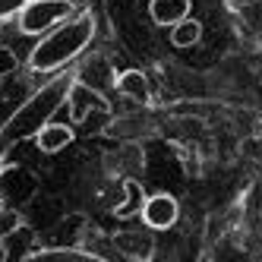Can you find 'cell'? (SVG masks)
I'll return each instance as SVG.
<instances>
[{"mask_svg": "<svg viewBox=\"0 0 262 262\" xmlns=\"http://www.w3.org/2000/svg\"><path fill=\"white\" fill-rule=\"evenodd\" d=\"M73 85H76V76H73V73H60V76H54L48 85H41L29 101H23L10 114V120L0 126V148L38 136L41 129L51 123V117L70 101Z\"/></svg>", "mask_w": 262, "mask_h": 262, "instance_id": "obj_1", "label": "cell"}, {"mask_svg": "<svg viewBox=\"0 0 262 262\" xmlns=\"http://www.w3.org/2000/svg\"><path fill=\"white\" fill-rule=\"evenodd\" d=\"M92 38H95V13L79 10L70 23H63L54 32H48L45 38L32 48L29 70L32 73H57L70 60H76L79 54L92 45Z\"/></svg>", "mask_w": 262, "mask_h": 262, "instance_id": "obj_2", "label": "cell"}, {"mask_svg": "<svg viewBox=\"0 0 262 262\" xmlns=\"http://www.w3.org/2000/svg\"><path fill=\"white\" fill-rule=\"evenodd\" d=\"M76 16V7L70 0H32V4L16 16V26L23 35H48L60 29Z\"/></svg>", "mask_w": 262, "mask_h": 262, "instance_id": "obj_3", "label": "cell"}, {"mask_svg": "<svg viewBox=\"0 0 262 262\" xmlns=\"http://www.w3.org/2000/svg\"><path fill=\"white\" fill-rule=\"evenodd\" d=\"M139 215H142V224L152 231H167L174 228L177 218H180V202L171 196V193H155L148 196L142 205H139Z\"/></svg>", "mask_w": 262, "mask_h": 262, "instance_id": "obj_4", "label": "cell"}, {"mask_svg": "<svg viewBox=\"0 0 262 262\" xmlns=\"http://www.w3.org/2000/svg\"><path fill=\"white\" fill-rule=\"evenodd\" d=\"M190 10H193V0H148L152 23L164 26V29H174L177 23L190 19Z\"/></svg>", "mask_w": 262, "mask_h": 262, "instance_id": "obj_5", "label": "cell"}, {"mask_svg": "<svg viewBox=\"0 0 262 262\" xmlns=\"http://www.w3.org/2000/svg\"><path fill=\"white\" fill-rule=\"evenodd\" d=\"M114 89L120 92L123 98L136 101V104H148V101H152V82H148V76L142 70H123L120 76L114 79Z\"/></svg>", "mask_w": 262, "mask_h": 262, "instance_id": "obj_6", "label": "cell"}, {"mask_svg": "<svg viewBox=\"0 0 262 262\" xmlns=\"http://www.w3.org/2000/svg\"><path fill=\"white\" fill-rule=\"evenodd\" d=\"M95 107H98V111H107V101H104L92 85H85V82L76 79V85H73V92H70V111H73V120L82 123Z\"/></svg>", "mask_w": 262, "mask_h": 262, "instance_id": "obj_7", "label": "cell"}, {"mask_svg": "<svg viewBox=\"0 0 262 262\" xmlns=\"http://www.w3.org/2000/svg\"><path fill=\"white\" fill-rule=\"evenodd\" d=\"M0 190H4V196L13 199L16 205H26L35 196V190H38V177L32 171H26V167H19V171H10L4 177V186H0Z\"/></svg>", "mask_w": 262, "mask_h": 262, "instance_id": "obj_8", "label": "cell"}, {"mask_svg": "<svg viewBox=\"0 0 262 262\" xmlns=\"http://www.w3.org/2000/svg\"><path fill=\"white\" fill-rule=\"evenodd\" d=\"M73 139H76V129L70 123H48L41 133L35 136V145H38L45 155H57L67 145H73Z\"/></svg>", "mask_w": 262, "mask_h": 262, "instance_id": "obj_9", "label": "cell"}, {"mask_svg": "<svg viewBox=\"0 0 262 262\" xmlns=\"http://www.w3.org/2000/svg\"><path fill=\"white\" fill-rule=\"evenodd\" d=\"M114 247H117L126 259H133V262H148V259H152V253H155V240L148 237V234L126 231V234H117Z\"/></svg>", "mask_w": 262, "mask_h": 262, "instance_id": "obj_10", "label": "cell"}, {"mask_svg": "<svg viewBox=\"0 0 262 262\" xmlns=\"http://www.w3.org/2000/svg\"><path fill=\"white\" fill-rule=\"evenodd\" d=\"M19 262H107L95 253L85 250H73V247H48V250H35Z\"/></svg>", "mask_w": 262, "mask_h": 262, "instance_id": "obj_11", "label": "cell"}, {"mask_svg": "<svg viewBox=\"0 0 262 262\" xmlns=\"http://www.w3.org/2000/svg\"><path fill=\"white\" fill-rule=\"evenodd\" d=\"M202 38V23L199 19H183L171 29V45L174 48H193Z\"/></svg>", "mask_w": 262, "mask_h": 262, "instance_id": "obj_12", "label": "cell"}, {"mask_svg": "<svg viewBox=\"0 0 262 262\" xmlns=\"http://www.w3.org/2000/svg\"><path fill=\"white\" fill-rule=\"evenodd\" d=\"M16 231H23V215L19 212H4L0 215V237H13Z\"/></svg>", "mask_w": 262, "mask_h": 262, "instance_id": "obj_13", "label": "cell"}, {"mask_svg": "<svg viewBox=\"0 0 262 262\" xmlns=\"http://www.w3.org/2000/svg\"><path fill=\"white\" fill-rule=\"evenodd\" d=\"M16 70H19V57H16V51L0 45V79L10 76V73H16Z\"/></svg>", "mask_w": 262, "mask_h": 262, "instance_id": "obj_14", "label": "cell"}, {"mask_svg": "<svg viewBox=\"0 0 262 262\" xmlns=\"http://www.w3.org/2000/svg\"><path fill=\"white\" fill-rule=\"evenodd\" d=\"M32 0H0V23L10 19V16H19Z\"/></svg>", "mask_w": 262, "mask_h": 262, "instance_id": "obj_15", "label": "cell"}, {"mask_svg": "<svg viewBox=\"0 0 262 262\" xmlns=\"http://www.w3.org/2000/svg\"><path fill=\"white\" fill-rule=\"evenodd\" d=\"M0 262H10V247H7L4 237H0Z\"/></svg>", "mask_w": 262, "mask_h": 262, "instance_id": "obj_16", "label": "cell"}, {"mask_svg": "<svg viewBox=\"0 0 262 262\" xmlns=\"http://www.w3.org/2000/svg\"><path fill=\"white\" fill-rule=\"evenodd\" d=\"M7 212V196H4V190H0V215Z\"/></svg>", "mask_w": 262, "mask_h": 262, "instance_id": "obj_17", "label": "cell"}]
</instances>
